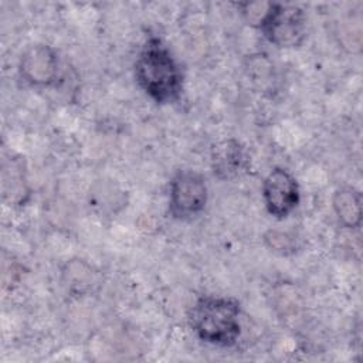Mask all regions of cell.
Returning <instances> with one entry per match:
<instances>
[{
    "label": "cell",
    "mask_w": 363,
    "mask_h": 363,
    "mask_svg": "<svg viewBox=\"0 0 363 363\" xmlns=\"http://www.w3.org/2000/svg\"><path fill=\"white\" fill-rule=\"evenodd\" d=\"M135 77L146 95L157 104L176 101L183 88L182 69L157 37H149L143 44L135 62Z\"/></svg>",
    "instance_id": "6da1fadb"
},
{
    "label": "cell",
    "mask_w": 363,
    "mask_h": 363,
    "mask_svg": "<svg viewBox=\"0 0 363 363\" xmlns=\"http://www.w3.org/2000/svg\"><path fill=\"white\" fill-rule=\"evenodd\" d=\"M240 303L230 296L207 295L194 303L189 320L194 333L204 342L231 346L240 335Z\"/></svg>",
    "instance_id": "7a4b0ae2"
},
{
    "label": "cell",
    "mask_w": 363,
    "mask_h": 363,
    "mask_svg": "<svg viewBox=\"0 0 363 363\" xmlns=\"http://www.w3.org/2000/svg\"><path fill=\"white\" fill-rule=\"evenodd\" d=\"M305 13L294 4L268 3L258 23L264 37L277 47H296L305 38Z\"/></svg>",
    "instance_id": "3957f363"
},
{
    "label": "cell",
    "mask_w": 363,
    "mask_h": 363,
    "mask_svg": "<svg viewBox=\"0 0 363 363\" xmlns=\"http://www.w3.org/2000/svg\"><path fill=\"white\" fill-rule=\"evenodd\" d=\"M207 203L204 177L193 170H179L170 180L169 213L177 220H189L200 214Z\"/></svg>",
    "instance_id": "277c9868"
},
{
    "label": "cell",
    "mask_w": 363,
    "mask_h": 363,
    "mask_svg": "<svg viewBox=\"0 0 363 363\" xmlns=\"http://www.w3.org/2000/svg\"><path fill=\"white\" fill-rule=\"evenodd\" d=\"M262 199L267 211L275 218H285L299 203L296 179L282 167L269 172L262 183Z\"/></svg>",
    "instance_id": "5b68a950"
},
{
    "label": "cell",
    "mask_w": 363,
    "mask_h": 363,
    "mask_svg": "<svg viewBox=\"0 0 363 363\" xmlns=\"http://www.w3.org/2000/svg\"><path fill=\"white\" fill-rule=\"evenodd\" d=\"M21 78L34 86L51 85L58 74V58L47 44L30 45L20 58Z\"/></svg>",
    "instance_id": "8992f818"
},
{
    "label": "cell",
    "mask_w": 363,
    "mask_h": 363,
    "mask_svg": "<svg viewBox=\"0 0 363 363\" xmlns=\"http://www.w3.org/2000/svg\"><path fill=\"white\" fill-rule=\"evenodd\" d=\"M247 156L244 147L235 139L221 140L211 149L213 173L221 179H233L247 169Z\"/></svg>",
    "instance_id": "52a82bcc"
},
{
    "label": "cell",
    "mask_w": 363,
    "mask_h": 363,
    "mask_svg": "<svg viewBox=\"0 0 363 363\" xmlns=\"http://www.w3.org/2000/svg\"><path fill=\"white\" fill-rule=\"evenodd\" d=\"M333 210L339 223L346 228H356L362 223V194L352 186H343L333 194Z\"/></svg>",
    "instance_id": "ba28073f"
}]
</instances>
